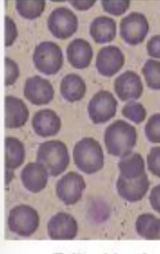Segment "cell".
<instances>
[{
	"mask_svg": "<svg viewBox=\"0 0 160 254\" xmlns=\"http://www.w3.org/2000/svg\"><path fill=\"white\" fill-rule=\"evenodd\" d=\"M119 196L129 202H140L150 190V181L146 174L137 179H127L119 176L116 183Z\"/></svg>",
	"mask_w": 160,
	"mask_h": 254,
	"instance_id": "obj_14",
	"label": "cell"
},
{
	"mask_svg": "<svg viewBox=\"0 0 160 254\" xmlns=\"http://www.w3.org/2000/svg\"><path fill=\"white\" fill-rule=\"evenodd\" d=\"M150 204L153 209L160 213V184L153 188L150 195Z\"/></svg>",
	"mask_w": 160,
	"mask_h": 254,
	"instance_id": "obj_33",
	"label": "cell"
},
{
	"mask_svg": "<svg viewBox=\"0 0 160 254\" xmlns=\"http://www.w3.org/2000/svg\"><path fill=\"white\" fill-rule=\"evenodd\" d=\"M103 10L106 13L114 16H120L124 14L129 8L130 1H102Z\"/></svg>",
	"mask_w": 160,
	"mask_h": 254,
	"instance_id": "obj_28",
	"label": "cell"
},
{
	"mask_svg": "<svg viewBox=\"0 0 160 254\" xmlns=\"http://www.w3.org/2000/svg\"><path fill=\"white\" fill-rule=\"evenodd\" d=\"M147 164L151 174L160 178V147H155L150 149L147 156Z\"/></svg>",
	"mask_w": 160,
	"mask_h": 254,
	"instance_id": "obj_31",
	"label": "cell"
},
{
	"mask_svg": "<svg viewBox=\"0 0 160 254\" xmlns=\"http://www.w3.org/2000/svg\"><path fill=\"white\" fill-rule=\"evenodd\" d=\"M124 117L135 123L136 125L142 124L146 119L147 112L142 104L137 102H129L122 109Z\"/></svg>",
	"mask_w": 160,
	"mask_h": 254,
	"instance_id": "obj_26",
	"label": "cell"
},
{
	"mask_svg": "<svg viewBox=\"0 0 160 254\" xmlns=\"http://www.w3.org/2000/svg\"><path fill=\"white\" fill-rule=\"evenodd\" d=\"M148 55L155 59H160V35H155L148 41Z\"/></svg>",
	"mask_w": 160,
	"mask_h": 254,
	"instance_id": "obj_32",
	"label": "cell"
},
{
	"mask_svg": "<svg viewBox=\"0 0 160 254\" xmlns=\"http://www.w3.org/2000/svg\"><path fill=\"white\" fill-rule=\"evenodd\" d=\"M77 16L70 8L59 7L53 10L48 18V28L57 39H67L77 31Z\"/></svg>",
	"mask_w": 160,
	"mask_h": 254,
	"instance_id": "obj_7",
	"label": "cell"
},
{
	"mask_svg": "<svg viewBox=\"0 0 160 254\" xmlns=\"http://www.w3.org/2000/svg\"><path fill=\"white\" fill-rule=\"evenodd\" d=\"M60 93L66 101L70 103L80 101L85 96V82L78 74H67L60 83Z\"/></svg>",
	"mask_w": 160,
	"mask_h": 254,
	"instance_id": "obj_20",
	"label": "cell"
},
{
	"mask_svg": "<svg viewBox=\"0 0 160 254\" xmlns=\"http://www.w3.org/2000/svg\"><path fill=\"white\" fill-rule=\"evenodd\" d=\"M4 67V85H13L19 77V68L18 64L9 58H5Z\"/></svg>",
	"mask_w": 160,
	"mask_h": 254,
	"instance_id": "obj_29",
	"label": "cell"
},
{
	"mask_svg": "<svg viewBox=\"0 0 160 254\" xmlns=\"http://www.w3.org/2000/svg\"><path fill=\"white\" fill-rule=\"evenodd\" d=\"M116 32L115 21L107 16H99L94 18L89 27V34L97 44L113 41L116 37Z\"/></svg>",
	"mask_w": 160,
	"mask_h": 254,
	"instance_id": "obj_19",
	"label": "cell"
},
{
	"mask_svg": "<svg viewBox=\"0 0 160 254\" xmlns=\"http://www.w3.org/2000/svg\"><path fill=\"white\" fill-rule=\"evenodd\" d=\"M125 58L117 46H106L98 51L96 59V67L98 73L104 77H113L121 70Z\"/></svg>",
	"mask_w": 160,
	"mask_h": 254,
	"instance_id": "obj_13",
	"label": "cell"
},
{
	"mask_svg": "<svg viewBox=\"0 0 160 254\" xmlns=\"http://www.w3.org/2000/svg\"><path fill=\"white\" fill-rule=\"evenodd\" d=\"M45 1H16V9L23 18L35 19L44 13Z\"/></svg>",
	"mask_w": 160,
	"mask_h": 254,
	"instance_id": "obj_24",
	"label": "cell"
},
{
	"mask_svg": "<svg viewBox=\"0 0 160 254\" xmlns=\"http://www.w3.org/2000/svg\"><path fill=\"white\" fill-rule=\"evenodd\" d=\"M118 167L120 172V176L124 179H137L146 174L145 160L139 153L132 152L123 157L119 161Z\"/></svg>",
	"mask_w": 160,
	"mask_h": 254,
	"instance_id": "obj_22",
	"label": "cell"
},
{
	"mask_svg": "<svg viewBox=\"0 0 160 254\" xmlns=\"http://www.w3.org/2000/svg\"><path fill=\"white\" fill-rule=\"evenodd\" d=\"M138 234L146 240H160V218L152 213H143L135 223Z\"/></svg>",
	"mask_w": 160,
	"mask_h": 254,
	"instance_id": "obj_23",
	"label": "cell"
},
{
	"mask_svg": "<svg viewBox=\"0 0 160 254\" xmlns=\"http://www.w3.org/2000/svg\"><path fill=\"white\" fill-rule=\"evenodd\" d=\"M137 143V130L124 120H116L104 132V143L110 155L123 158L132 153Z\"/></svg>",
	"mask_w": 160,
	"mask_h": 254,
	"instance_id": "obj_1",
	"label": "cell"
},
{
	"mask_svg": "<svg viewBox=\"0 0 160 254\" xmlns=\"http://www.w3.org/2000/svg\"><path fill=\"white\" fill-rule=\"evenodd\" d=\"M67 146L62 141L49 140L42 143L37 151V162L53 177L62 174L70 164Z\"/></svg>",
	"mask_w": 160,
	"mask_h": 254,
	"instance_id": "obj_3",
	"label": "cell"
},
{
	"mask_svg": "<svg viewBox=\"0 0 160 254\" xmlns=\"http://www.w3.org/2000/svg\"><path fill=\"white\" fill-rule=\"evenodd\" d=\"M118 101L111 92L98 91L88 103V116L95 125L105 124L116 115Z\"/></svg>",
	"mask_w": 160,
	"mask_h": 254,
	"instance_id": "obj_6",
	"label": "cell"
},
{
	"mask_svg": "<svg viewBox=\"0 0 160 254\" xmlns=\"http://www.w3.org/2000/svg\"><path fill=\"white\" fill-rule=\"evenodd\" d=\"M114 91L123 102L135 101L140 99L144 85L140 76L134 71H126L114 81Z\"/></svg>",
	"mask_w": 160,
	"mask_h": 254,
	"instance_id": "obj_12",
	"label": "cell"
},
{
	"mask_svg": "<svg viewBox=\"0 0 160 254\" xmlns=\"http://www.w3.org/2000/svg\"><path fill=\"white\" fill-rule=\"evenodd\" d=\"M4 126L6 128H19L29 120V111L23 100L13 96L4 98Z\"/></svg>",
	"mask_w": 160,
	"mask_h": 254,
	"instance_id": "obj_15",
	"label": "cell"
},
{
	"mask_svg": "<svg viewBox=\"0 0 160 254\" xmlns=\"http://www.w3.org/2000/svg\"><path fill=\"white\" fill-rule=\"evenodd\" d=\"M68 61L78 69L88 67L93 60V49L85 39H75L68 45Z\"/></svg>",
	"mask_w": 160,
	"mask_h": 254,
	"instance_id": "obj_18",
	"label": "cell"
},
{
	"mask_svg": "<svg viewBox=\"0 0 160 254\" xmlns=\"http://www.w3.org/2000/svg\"><path fill=\"white\" fill-rule=\"evenodd\" d=\"M85 188L83 177L76 172H70L58 181L56 194L65 205L76 204L82 198Z\"/></svg>",
	"mask_w": 160,
	"mask_h": 254,
	"instance_id": "obj_9",
	"label": "cell"
},
{
	"mask_svg": "<svg viewBox=\"0 0 160 254\" xmlns=\"http://www.w3.org/2000/svg\"><path fill=\"white\" fill-rule=\"evenodd\" d=\"M47 230L52 240H73L77 236L79 226L75 217L60 212L49 221Z\"/></svg>",
	"mask_w": 160,
	"mask_h": 254,
	"instance_id": "obj_11",
	"label": "cell"
},
{
	"mask_svg": "<svg viewBox=\"0 0 160 254\" xmlns=\"http://www.w3.org/2000/svg\"><path fill=\"white\" fill-rule=\"evenodd\" d=\"M96 1H70V3L77 10L85 11L92 8L95 4Z\"/></svg>",
	"mask_w": 160,
	"mask_h": 254,
	"instance_id": "obj_34",
	"label": "cell"
},
{
	"mask_svg": "<svg viewBox=\"0 0 160 254\" xmlns=\"http://www.w3.org/2000/svg\"><path fill=\"white\" fill-rule=\"evenodd\" d=\"M8 225L9 230L18 236L23 238L32 236L39 228V213L31 206L18 205L9 212Z\"/></svg>",
	"mask_w": 160,
	"mask_h": 254,
	"instance_id": "obj_5",
	"label": "cell"
},
{
	"mask_svg": "<svg viewBox=\"0 0 160 254\" xmlns=\"http://www.w3.org/2000/svg\"><path fill=\"white\" fill-rule=\"evenodd\" d=\"M150 31V24L145 14L133 12L120 22V36L130 45H138L145 41Z\"/></svg>",
	"mask_w": 160,
	"mask_h": 254,
	"instance_id": "obj_8",
	"label": "cell"
},
{
	"mask_svg": "<svg viewBox=\"0 0 160 254\" xmlns=\"http://www.w3.org/2000/svg\"><path fill=\"white\" fill-rule=\"evenodd\" d=\"M23 95L29 103L41 106L53 101L55 89L49 80L40 76H34L26 80Z\"/></svg>",
	"mask_w": 160,
	"mask_h": 254,
	"instance_id": "obj_10",
	"label": "cell"
},
{
	"mask_svg": "<svg viewBox=\"0 0 160 254\" xmlns=\"http://www.w3.org/2000/svg\"><path fill=\"white\" fill-rule=\"evenodd\" d=\"M32 127L38 136L49 137L60 132L62 122L60 116L51 109H42L32 119Z\"/></svg>",
	"mask_w": 160,
	"mask_h": 254,
	"instance_id": "obj_16",
	"label": "cell"
},
{
	"mask_svg": "<svg viewBox=\"0 0 160 254\" xmlns=\"http://www.w3.org/2000/svg\"><path fill=\"white\" fill-rule=\"evenodd\" d=\"M18 37V29L14 21L8 17H4V45L9 47L15 42Z\"/></svg>",
	"mask_w": 160,
	"mask_h": 254,
	"instance_id": "obj_30",
	"label": "cell"
},
{
	"mask_svg": "<svg viewBox=\"0 0 160 254\" xmlns=\"http://www.w3.org/2000/svg\"><path fill=\"white\" fill-rule=\"evenodd\" d=\"M49 172L38 162L29 163L21 172V181L26 190L38 193L46 188L49 179Z\"/></svg>",
	"mask_w": 160,
	"mask_h": 254,
	"instance_id": "obj_17",
	"label": "cell"
},
{
	"mask_svg": "<svg viewBox=\"0 0 160 254\" xmlns=\"http://www.w3.org/2000/svg\"><path fill=\"white\" fill-rule=\"evenodd\" d=\"M25 159V148L19 139L7 137L4 140V167L14 170L23 164Z\"/></svg>",
	"mask_w": 160,
	"mask_h": 254,
	"instance_id": "obj_21",
	"label": "cell"
},
{
	"mask_svg": "<svg viewBox=\"0 0 160 254\" xmlns=\"http://www.w3.org/2000/svg\"><path fill=\"white\" fill-rule=\"evenodd\" d=\"M13 178V170L5 169V185H8Z\"/></svg>",
	"mask_w": 160,
	"mask_h": 254,
	"instance_id": "obj_35",
	"label": "cell"
},
{
	"mask_svg": "<svg viewBox=\"0 0 160 254\" xmlns=\"http://www.w3.org/2000/svg\"><path fill=\"white\" fill-rule=\"evenodd\" d=\"M33 61L40 73L55 75L60 72L64 64L62 50L54 42H42L34 50Z\"/></svg>",
	"mask_w": 160,
	"mask_h": 254,
	"instance_id": "obj_4",
	"label": "cell"
},
{
	"mask_svg": "<svg viewBox=\"0 0 160 254\" xmlns=\"http://www.w3.org/2000/svg\"><path fill=\"white\" fill-rule=\"evenodd\" d=\"M148 87L153 90H160V62L148 60L142 68Z\"/></svg>",
	"mask_w": 160,
	"mask_h": 254,
	"instance_id": "obj_25",
	"label": "cell"
},
{
	"mask_svg": "<svg viewBox=\"0 0 160 254\" xmlns=\"http://www.w3.org/2000/svg\"><path fill=\"white\" fill-rule=\"evenodd\" d=\"M73 156L75 165L84 174L90 175L103 169V148L100 143L93 137H83L79 141L75 144Z\"/></svg>",
	"mask_w": 160,
	"mask_h": 254,
	"instance_id": "obj_2",
	"label": "cell"
},
{
	"mask_svg": "<svg viewBox=\"0 0 160 254\" xmlns=\"http://www.w3.org/2000/svg\"><path fill=\"white\" fill-rule=\"evenodd\" d=\"M145 136L150 143H160V114H155L148 120L145 127Z\"/></svg>",
	"mask_w": 160,
	"mask_h": 254,
	"instance_id": "obj_27",
	"label": "cell"
}]
</instances>
